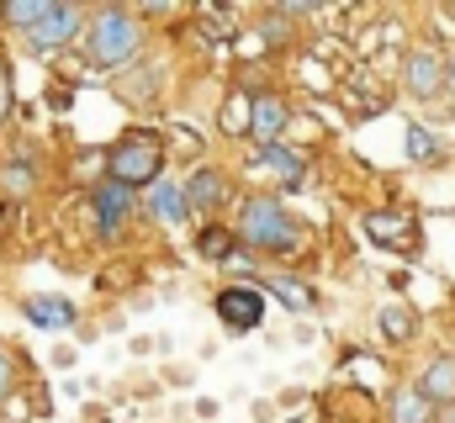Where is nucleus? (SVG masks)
<instances>
[{"label": "nucleus", "mask_w": 455, "mask_h": 423, "mask_svg": "<svg viewBox=\"0 0 455 423\" xmlns=\"http://www.w3.org/2000/svg\"><path fill=\"white\" fill-rule=\"evenodd\" d=\"M138 53H143V27H138L132 11L101 5L85 21V59L96 69H127V64H138Z\"/></svg>", "instance_id": "1"}, {"label": "nucleus", "mask_w": 455, "mask_h": 423, "mask_svg": "<svg viewBox=\"0 0 455 423\" xmlns=\"http://www.w3.org/2000/svg\"><path fill=\"white\" fill-rule=\"evenodd\" d=\"M107 175L127 191H148L154 180H164V138L154 127H127L107 148Z\"/></svg>", "instance_id": "2"}, {"label": "nucleus", "mask_w": 455, "mask_h": 423, "mask_svg": "<svg viewBox=\"0 0 455 423\" xmlns=\"http://www.w3.org/2000/svg\"><path fill=\"white\" fill-rule=\"evenodd\" d=\"M238 238H243L254 254H291V249L302 243V227L286 217L281 202H270V196H249V202L238 207Z\"/></svg>", "instance_id": "3"}, {"label": "nucleus", "mask_w": 455, "mask_h": 423, "mask_svg": "<svg viewBox=\"0 0 455 423\" xmlns=\"http://www.w3.org/2000/svg\"><path fill=\"white\" fill-rule=\"evenodd\" d=\"M85 32V11L80 5H69V0H48V11H43V21L27 32V48L37 53V59H48V53H59L69 37H80Z\"/></svg>", "instance_id": "4"}, {"label": "nucleus", "mask_w": 455, "mask_h": 423, "mask_svg": "<svg viewBox=\"0 0 455 423\" xmlns=\"http://www.w3.org/2000/svg\"><path fill=\"white\" fill-rule=\"evenodd\" d=\"M91 207H96V233H101V238H116V233L127 227L132 207H138V191H127L122 180H112V175H107V180L96 186Z\"/></svg>", "instance_id": "5"}, {"label": "nucleus", "mask_w": 455, "mask_h": 423, "mask_svg": "<svg viewBox=\"0 0 455 423\" xmlns=\"http://www.w3.org/2000/svg\"><path fill=\"white\" fill-rule=\"evenodd\" d=\"M218 317H223L233 333L259 328V317H265V291H259V286H223V291H218Z\"/></svg>", "instance_id": "6"}, {"label": "nucleus", "mask_w": 455, "mask_h": 423, "mask_svg": "<svg viewBox=\"0 0 455 423\" xmlns=\"http://www.w3.org/2000/svg\"><path fill=\"white\" fill-rule=\"evenodd\" d=\"M286 122H291V106L281 101V96H254V106H249V138L259 148H275L281 132H286Z\"/></svg>", "instance_id": "7"}, {"label": "nucleus", "mask_w": 455, "mask_h": 423, "mask_svg": "<svg viewBox=\"0 0 455 423\" xmlns=\"http://www.w3.org/2000/svg\"><path fill=\"white\" fill-rule=\"evenodd\" d=\"M403 85H408V96L435 101V96L445 91V64H440L429 48H419V53H408V64H403Z\"/></svg>", "instance_id": "8"}, {"label": "nucleus", "mask_w": 455, "mask_h": 423, "mask_svg": "<svg viewBox=\"0 0 455 423\" xmlns=\"http://www.w3.org/2000/svg\"><path fill=\"white\" fill-rule=\"evenodd\" d=\"M138 207L148 212L159 227H180V222L191 217V207H186V191H180L175 180H154V186L143 191V202H138Z\"/></svg>", "instance_id": "9"}, {"label": "nucleus", "mask_w": 455, "mask_h": 423, "mask_svg": "<svg viewBox=\"0 0 455 423\" xmlns=\"http://www.w3.org/2000/svg\"><path fill=\"white\" fill-rule=\"evenodd\" d=\"M180 191H186V207L191 212H218L228 202V175L223 170H212V164H202Z\"/></svg>", "instance_id": "10"}, {"label": "nucleus", "mask_w": 455, "mask_h": 423, "mask_svg": "<svg viewBox=\"0 0 455 423\" xmlns=\"http://www.w3.org/2000/svg\"><path fill=\"white\" fill-rule=\"evenodd\" d=\"M419 392L429 408H455V355H435L419 376Z\"/></svg>", "instance_id": "11"}, {"label": "nucleus", "mask_w": 455, "mask_h": 423, "mask_svg": "<svg viewBox=\"0 0 455 423\" xmlns=\"http://www.w3.org/2000/svg\"><path fill=\"white\" fill-rule=\"evenodd\" d=\"M365 233L381 249H408L413 243V217L408 212H365Z\"/></svg>", "instance_id": "12"}, {"label": "nucleus", "mask_w": 455, "mask_h": 423, "mask_svg": "<svg viewBox=\"0 0 455 423\" xmlns=\"http://www.w3.org/2000/svg\"><path fill=\"white\" fill-rule=\"evenodd\" d=\"M254 164H259V170H270V175H281L286 186H302V175H307V159H302L297 148H286V143L259 148V154H254Z\"/></svg>", "instance_id": "13"}, {"label": "nucleus", "mask_w": 455, "mask_h": 423, "mask_svg": "<svg viewBox=\"0 0 455 423\" xmlns=\"http://www.w3.org/2000/svg\"><path fill=\"white\" fill-rule=\"evenodd\" d=\"M21 313L32 317L37 328H69L75 323V302H64V297H27Z\"/></svg>", "instance_id": "14"}, {"label": "nucleus", "mask_w": 455, "mask_h": 423, "mask_svg": "<svg viewBox=\"0 0 455 423\" xmlns=\"http://www.w3.org/2000/svg\"><path fill=\"white\" fill-rule=\"evenodd\" d=\"M233 238H238V233H228L223 222H207V227H202V233H196V254H202V259H233Z\"/></svg>", "instance_id": "15"}, {"label": "nucleus", "mask_w": 455, "mask_h": 423, "mask_svg": "<svg viewBox=\"0 0 455 423\" xmlns=\"http://www.w3.org/2000/svg\"><path fill=\"white\" fill-rule=\"evenodd\" d=\"M429 403H424V392L419 387H403L397 397H392V423H429Z\"/></svg>", "instance_id": "16"}, {"label": "nucleus", "mask_w": 455, "mask_h": 423, "mask_svg": "<svg viewBox=\"0 0 455 423\" xmlns=\"http://www.w3.org/2000/svg\"><path fill=\"white\" fill-rule=\"evenodd\" d=\"M43 11H48V0H5V5H0V16H5V21L21 32V37H27V32L43 21Z\"/></svg>", "instance_id": "17"}, {"label": "nucleus", "mask_w": 455, "mask_h": 423, "mask_svg": "<svg viewBox=\"0 0 455 423\" xmlns=\"http://www.w3.org/2000/svg\"><path fill=\"white\" fill-rule=\"evenodd\" d=\"M0 180H5V191H11V196H27V191L37 186V170H32V159H27V154H16V159H5V164H0Z\"/></svg>", "instance_id": "18"}, {"label": "nucleus", "mask_w": 455, "mask_h": 423, "mask_svg": "<svg viewBox=\"0 0 455 423\" xmlns=\"http://www.w3.org/2000/svg\"><path fill=\"white\" fill-rule=\"evenodd\" d=\"M376 328H381V339H392V344H403V339H413V328H419V317L408 313V307H381V313H376Z\"/></svg>", "instance_id": "19"}, {"label": "nucleus", "mask_w": 455, "mask_h": 423, "mask_svg": "<svg viewBox=\"0 0 455 423\" xmlns=\"http://www.w3.org/2000/svg\"><path fill=\"white\" fill-rule=\"evenodd\" d=\"M265 286H270V291H275V297H281L291 313H307V307H313V291H307L302 281H291V275H270Z\"/></svg>", "instance_id": "20"}, {"label": "nucleus", "mask_w": 455, "mask_h": 423, "mask_svg": "<svg viewBox=\"0 0 455 423\" xmlns=\"http://www.w3.org/2000/svg\"><path fill=\"white\" fill-rule=\"evenodd\" d=\"M249 106H254L249 96H233V101L223 106V127L228 132H249Z\"/></svg>", "instance_id": "21"}, {"label": "nucleus", "mask_w": 455, "mask_h": 423, "mask_svg": "<svg viewBox=\"0 0 455 423\" xmlns=\"http://www.w3.org/2000/svg\"><path fill=\"white\" fill-rule=\"evenodd\" d=\"M408 154H413V159H435V138H429L424 127H408Z\"/></svg>", "instance_id": "22"}, {"label": "nucleus", "mask_w": 455, "mask_h": 423, "mask_svg": "<svg viewBox=\"0 0 455 423\" xmlns=\"http://www.w3.org/2000/svg\"><path fill=\"white\" fill-rule=\"evenodd\" d=\"M11 116V64H0V127Z\"/></svg>", "instance_id": "23"}, {"label": "nucleus", "mask_w": 455, "mask_h": 423, "mask_svg": "<svg viewBox=\"0 0 455 423\" xmlns=\"http://www.w3.org/2000/svg\"><path fill=\"white\" fill-rule=\"evenodd\" d=\"M11 392H16V371H11V360L0 355V403H5Z\"/></svg>", "instance_id": "24"}, {"label": "nucleus", "mask_w": 455, "mask_h": 423, "mask_svg": "<svg viewBox=\"0 0 455 423\" xmlns=\"http://www.w3.org/2000/svg\"><path fill=\"white\" fill-rule=\"evenodd\" d=\"M101 164H107V154H101V148H91V154H85V159H80V175H96V170H101Z\"/></svg>", "instance_id": "25"}, {"label": "nucleus", "mask_w": 455, "mask_h": 423, "mask_svg": "<svg viewBox=\"0 0 455 423\" xmlns=\"http://www.w3.org/2000/svg\"><path fill=\"white\" fill-rule=\"evenodd\" d=\"M445 85H455V64H451V69H445Z\"/></svg>", "instance_id": "26"}]
</instances>
